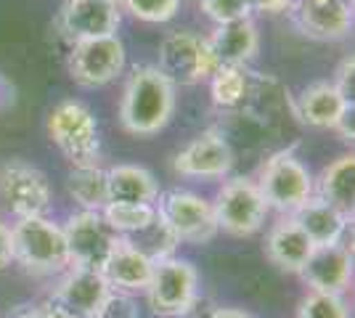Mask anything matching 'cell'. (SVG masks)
Returning a JSON list of instances; mask_svg holds the SVG:
<instances>
[{
	"instance_id": "obj_1",
	"label": "cell",
	"mask_w": 355,
	"mask_h": 318,
	"mask_svg": "<svg viewBox=\"0 0 355 318\" xmlns=\"http://www.w3.org/2000/svg\"><path fill=\"white\" fill-rule=\"evenodd\" d=\"M173 112H175V85L151 64L135 67L125 82L119 101L122 127L138 138L157 136L170 122Z\"/></svg>"
},
{
	"instance_id": "obj_2",
	"label": "cell",
	"mask_w": 355,
	"mask_h": 318,
	"mask_svg": "<svg viewBox=\"0 0 355 318\" xmlns=\"http://www.w3.org/2000/svg\"><path fill=\"white\" fill-rule=\"evenodd\" d=\"M14 233V263L35 276H56L69 268V252L61 223L48 215L19 218L11 223Z\"/></svg>"
},
{
	"instance_id": "obj_3",
	"label": "cell",
	"mask_w": 355,
	"mask_h": 318,
	"mask_svg": "<svg viewBox=\"0 0 355 318\" xmlns=\"http://www.w3.org/2000/svg\"><path fill=\"white\" fill-rule=\"evenodd\" d=\"M48 136L72 167L98 165L101 157V138L98 122L93 117L90 106L83 101H59L48 112Z\"/></svg>"
},
{
	"instance_id": "obj_4",
	"label": "cell",
	"mask_w": 355,
	"mask_h": 318,
	"mask_svg": "<svg viewBox=\"0 0 355 318\" xmlns=\"http://www.w3.org/2000/svg\"><path fill=\"white\" fill-rule=\"evenodd\" d=\"M254 181L268 210L282 215H295L313 197V173L292 149L270 154Z\"/></svg>"
},
{
	"instance_id": "obj_5",
	"label": "cell",
	"mask_w": 355,
	"mask_h": 318,
	"mask_svg": "<svg viewBox=\"0 0 355 318\" xmlns=\"http://www.w3.org/2000/svg\"><path fill=\"white\" fill-rule=\"evenodd\" d=\"M212 210L218 220V231L231 236H252L257 233L268 218V204L254 178L228 175L212 199Z\"/></svg>"
},
{
	"instance_id": "obj_6",
	"label": "cell",
	"mask_w": 355,
	"mask_h": 318,
	"mask_svg": "<svg viewBox=\"0 0 355 318\" xmlns=\"http://www.w3.org/2000/svg\"><path fill=\"white\" fill-rule=\"evenodd\" d=\"M157 212L164 226L175 233L178 242L207 244L218 236V220L212 202L189 188H170L159 194Z\"/></svg>"
},
{
	"instance_id": "obj_7",
	"label": "cell",
	"mask_w": 355,
	"mask_h": 318,
	"mask_svg": "<svg viewBox=\"0 0 355 318\" xmlns=\"http://www.w3.org/2000/svg\"><path fill=\"white\" fill-rule=\"evenodd\" d=\"M144 292L157 316L180 318L193 297L199 294V273L189 260L175 258V255L164 258L154 263V271Z\"/></svg>"
},
{
	"instance_id": "obj_8",
	"label": "cell",
	"mask_w": 355,
	"mask_h": 318,
	"mask_svg": "<svg viewBox=\"0 0 355 318\" xmlns=\"http://www.w3.org/2000/svg\"><path fill=\"white\" fill-rule=\"evenodd\" d=\"M128 64L125 43L117 35L74 40L69 51V75L83 88H104L114 82Z\"/></svg>"
},
{
	"instance_id": "obj_9",
	"label": "cell",
	"mask_w": 355,
	"mask_h": 318,
	"mask_svg": "<svg viewBox=\"0 0 355 318\" xmlns=\"http://www.w3.org/2000/svg\"><path fill=\"white\" fill-rule=\"evenodd\" d=\"M64 239H67V252H69V265L77 268H93L101 271L109 255L117 249L122 236H117L101 212L80 210L67 218Z\"/></svg>"
},
{
	"instance_id": "obj_10",
	"label": "cell",
	"mask_w": 355,
	"mask_h": 318,
	"mask_svg": "<svg viewBox=\"0 0 355 318\" xmlns=\"http://www.w3.org/2000/svg\"><path fill=\"white\" fill-rule=\"evenodd\" d=\"M0 202L3 207L19 218L48 215L53 204V191L43 170L27 162H8L0 167Z\"/></svg>"
},
{
	"instance_id": "obj_11",
	"label": "cell",
	"mask_w": 355,
	"mask_h": 318,
	"mask_svg": "<svg viewBox=\"0 0 355 318\" xmlns=\"http://www.w3.org/2000/svg\"><path fill=\"white\" fill-rule=\"evenodd\" d=\"M157 69L173 85H196L202 80H209L215 64L205 48V37L193 32H170L159 46Z\"/></svg>"
},
{
	"instance_id": "obj_12",
	"label": "cell",
	"mask_w": 355,
	"mask_h": 318,
	"mask_svg": "<svg viewBox=\"0 0 355 318\" xmlns=\"http://www.w3.org/2000/svg\"><path fill=\"white\" fill-rule=\"evenodd\" d=\"M234 149L218 130H205L191 138L173 159V170L180 178H196V181H220L228 178L234 170Z\"/></svg>"
},
{
	"instance_id": "obj_13",
	"label": "cell",
	"mask_w": 355,
	"mask_h": 318,
	"mask_svg": "<svg viewBox=\"0 0 355 318\" xmlns=\"http://www.w3.org/2000/svg\"><path fill=\"white\" fill-rule=\"evenodd\" d=\"M119 21H122L119 0H67L59 14L61 32L72 43L101 35H117Z\"/></svg>"
},
{
	"instance_id": "obj_14",
	"label": "cell",
	"mask_w": 355,
	"mask_h": 318,
	"mask_svg": "<svg viewBox=\"0 0 355 318\" xmlns=\"http://www.w3.org/2000/svg\"><path fill=\"white\" fill-rule=\"evenodd\" d=\"M297 276L308 284L311 292L345 294L353 284V247L347 244L315 247Z\"/></svg>"
},
{
	"instance_id": "obj_15",
	"label": "cell",
	"mask_w": 355,
	"mask_h": 318,
	"mask_svg": "<svg viewBox=\"0 0 355 318\" xmlns=\"http://www.w3.org/2000/svg\"><path fill=\"white\" fill-rule=\"evenodd\" d=\"M205 48L215 69L218 67H247L260 51V30L252 21V16L215 24L212 35L205 37Z\"/></svg>"
},
{
	"instance_id": "obj_16",
	"label": "cell",
	"mask_w": 355,
	"mask_h": 318,
	"mask_svg": "<svg viewBox=\"0 0 355 318\" xmlns=\"http://www.w3.org/2000/svg\"><path fill=\"white\" fill-rule=\"evenodd\" d=\"M292 11L313 40H342L353 30V0H297Z\"/></svg>"
},
{
	"instance_id": "obj_17",
	"label": "cell",
	"mask_w": 355,
	"mask_h": 318,
	"mask_svg": "<svg viewBox=\"0 0 355 318\" xmlns=\"http://www.w3.org/2000/svg\"><path fill=\"white\" fill-rule=\"evenodd\" d=\"M109 289L112 287L106 284L101 271L69 265L67 271L61 273V281L56 284L51 297L64 305L77 318H93L98 305L104 303V297L109 294Z\"/></svg>"
},
{
	"instance_id": "obj_18",
	"label": "cell",
	"mask_w": 355,
	"mask_h": 318,
	"mask_svg": "<svg viewBox=\"0 0 355 318\" xmlns=\"http://www.w3.org/2000/svg\"><path fill=\"white\" fill-rule=\"evenodd\" d=\"M350 109H353V104L329 80L308 85L295 101V114L300 117V122L308 127H315V130H334L337 122Z\"/></svg>"
},
{
	"instance_id": "obj_19",
	"label": "cell",
	"mask_w": 355,
	"mask_h": 318,
	"mask_svg": "<svg viewBox=\"0 0 355 318\" xmlns=\"http://www.w3.org/2000/svg\"><path fill=\"white\" fill-rule=\"evenodd\" d=\"M315 249L308 233L297 226L292 215H282L266 236V255L273 265H279L286 273H300L308 263L311 252Z\"/></svg>"
},
{
	"instance_id": "obj_20",
	"label": "cell",
	"mask_w": 355,
	"mask_h": 318,
	"mask_svg": "<svg viewBox=\"0 0 355 318\" xmlns=\"http://www.w3.org/2000/svg\"><path fill=\"white\" fill-rule=\"evenodd\" d=\"M297 226L308 233L313 247H331V244H342L347 228L353 223L350 215L340 212L337 207L326 204L324 199L311 197L300 210L292 215Z\"/></svg>"
},
{
	"instance_id": "obj_21",
	"label": "cell",
	"mask_w": 355,
	"mask_h": 318,
	"mask_svg": "<svg viewBox=\"0 0 355 318\" xmlns=\"http://www.w3.org/2000/svg\"><path fill=\"white\" fill-rule=\"evenodd\" d=\"M151 271H154V260L138 252L133 244H128L125 239L117 244V249L109 255V260L101 268L109 287L119 289V292H130V294H138L146 289Z\"/></svg>"
},
{
	"instance_id": "obj_22",
	"label": "cell",
	"mask_w": 355,
	"mask_h": 318,
	"mask_svg": "<svg viewBox=\"0 0 355 318\" xmlns=\"http://www.w3.org/2000/svg\"><path fill=\"white\" fill-rule=\"evenodd\" d=\"M313 197L324 199L326 204L337 207L340 212L353 218L355 207V157L353 152L337 157L331 165L321 170L318 178H313Z\"/></svg>"
},
{
	"instance_id": "obj_23",
	"label": "cell",
	"mask_w": 355,
	"mask_h": 318,
	"mask_svg": "<svg viewBox=\"0 0 355 318\" xmlns=\"http://www.w3.org/2000/svg\"><path fill=\"white\" fill-rule=\"evenodd\" d=\"M106 191H109V202H130V204H157V197H159L154 173L141 165L109 167Z\"/></svg>"
},
{
	"instance_id": "obj_24",
	"label": "cell",
	"mask_w": 355,
	"mask_h": 318,
	"mask_svg": "<svg viewBox=\"0 0 355 318\" xmlns=\"http://www.w3.org/2000/svg\"><path fill=\"white\" fill-rule=\"evenodd\" d=\"M67 191L77 202L80 210L101 212L109 204L106 191V170L101 165H80L72 167L67 175Z\"/></svg>"
},
{
	"instance_id": "obj_25",
	"label": "cell",
	"mask_w": 355,
	"mask_h": 318,
	"mask_svg": "<svg viewBox=\"0 0 355 318\" xmlns=\"http://www.w3.org/2000/svg\"><path fill=\"white\" fill-rule=\"evenodd\" d=\"M104 220L109 223V228L128 239V236H135L138 231L148 228L154 220H157V204H130V202H109L104 210Z\"/></svg>"
},
{
	"instance_id": "obj_26",
	"label": "cell",
	"mask_w": 355,
	"mask_h": 318,
	"mask_svg": "<svg viewBox=\"0 0 355 318\" xmlns=\"http://www.w3.org/2000/svg\"><path fill=\"white\" fill-rule=\"evenodd\" d=\"M250 77L244 67H218L209 75V96L218 109H236L247 101Z\"/></svg>"
},
{
	"instance_id": "obj_27",
	"label": "cell",
	"mask_w": 355,
	"mask_h": 318,
	"mask_svg": "<svg viewBox=\"0 0 355 318\" xmlns=\"http://www.w3.org/2000/svg\"><path fill=\"white\" fill-rule=\"evenodd\" d=\"M125 242L133 244L138 252H144V255L151 258L154 263H159V260H164V258H173V255H175V247L180 244L175 239V233L164 226V220L159 215H157V220H154L151 226L144 228V231H138L135 236H128Z\"/></svg>"
},
{
	"instance_id": "obj_28",
	"label": "cell",
	"mask_w": 355,
	"mask_h": 318,
	"mask_svg": "<svg viewBox=\"0 0 355 318\" xmlns=\"http://www.w3.org/2000/svg\"><path fill=\"white\" fill-rule=\"evenodd\" d=\"M297 318H350V308L342 294H326V292H308L300 300Z\"/></svg>"
},
{
	"instance_id": "obj_29",
	"label": "cell",
	"mask_w": 355,
	"mask_h": 318,
	"mask_svg": "<svg viewBox=\"0 0 355 318\" xmlns=\"http://www.w3.org/2000/svg\"><path fill=\"white\" fill-rule=\"evenodd\" d=\"M119 8H125L138 21L164 24L175 19V14L180 11V0H119Z\"/></svg>"
},
{
	"instance_id": "obj_30",
	"label": "cell",
	"mask_w": 355,
	"mask_h": 318,
	"mask_svg": "<svg viewBox=\"0 0 355 318\" xmlns=\"http://www.w3.org/2000/svg\"><path fill=\"white\" fill-rule=\"evenodd\" d=\"M93 318H141V310L135 303V294L109 289V294L104 297V303L98 305Z\"/></svg>"
},
{
	"instance_id": "obj_31",
	"label": "cell",
	"mask_w": 355,
	"mask_h": 318,
	"mask_svg": "<svg viewBox=\"0 0 355 318\" xmlns=\"http://www.w3.org/2000/svg\"><path fill=\"white\" fill-rule=\"evenodd\" d=\"M202 11L215 24H225V21H236V19L252 16L250 0H202Z\"/></svg>"
},
{
	"instance_id": "obj_32",
	"label": "cell",
	"mask_w": 355,
	"mask_h": 318,
	"mask_svg": "<svg viewBox=\"0 0 355 318\" xmlns=\"http://www.w3.org/2000/svg\"><path fill=\"white\" fill-rule=\"evenodd\" d=\"M334 85H337V91L353 104L355 101V59L353 53L350 56H345L340 64V69H337V80H334Z\"/></svg>"
},
{
	"instance_id": "obj_33",
	"label": "cell",
	"mask_w": 355,
	"mask_h": 318,
	"mask_svg": "<svg viewBox=\"0 0 355 318\" xmlns=\"http://www.w3.org/2000/svg\"><path fill=\"white\" fill-rule=\"evenodd\" d=\"M8 265H14V233L8 223L0 220V271H6Z\"/></svg>"
},
{
	"instance_id": "obj_34",
	"label": "cell",
	"mask_w": 355,
	"mask_h": 318,
	"mask_svg": "<svg viewBox=\"0 0 355 318\" xmlns=\"http://www.w3.org/2000/svg\"><path fill=\"white\" fill-rule=\"evenodd\" d=\"M297 0H250L252 14H284V11H292Z\"/></svg>"
},
{
	"instance_id": "obj_35",
	"label": "cell",
	"mask_w": 355,
	"mask_h": 318,
	"mask_svg": "<svg viewBox=\"0 0 355 318\" xmlns=\"http://www.w3.org/2000/svg\"><path fill=\"white\" fill-rule=\"evenodd\" d=\"M218 310V303H212L209 297H202V294H196L191 300V305L186 308V313L180 318H212V313Z\"/></svg>"
},
{
	"instance_id": "obj_36",
	"label": "cell",
	"mask_w": 355,
	"mask_h": 318,
	"mask_svg": "<svg viewBox=\"0 0 355 318\" xmlns=\"http://www.w3.org/2000/svg\"><path fill=\"white\" fill-rule=\"evenodd\" d=\"M37 308H40V316H43V318H77L74 313H69V310H67L61 303H56L53 297H48V300H45V303H40Z\"/></svg>"
},
{
	"instance_id": "obj_37",
	"label": "cell",
	"mask_w": 355,
	"mask_h": 318,
	"mask_svg": "<svg viewBox=\"0 0 355 318\" xmlns=\"http://www.w3.org/2000/svg\"><path fill=\"white\" fill-rule=\"evenodd\" d=\"M334 130H337L345 141H353V109H350V112L337 122V127H334Z\"/></svg>"
},
{
	"instance_id": "obj_38",
	"label": "cell",
	"mask_w": 355,
	"mask_h": 318,
	"mask_svg": "<svg viewBox=\"0 0 355 318\" xmlns=\"http://www.w3.org/2000/svg\"><path fill=\"white\" fill-rule=\"evenodd\" d=\"M212 318H254V316L247 313V310H241V308H223V305H218V310L212 313Z\"/></svg>"
},
{
	"instance_id": "obj_39",
	"label": "cell",
	"mask_w": 355,
	"mask_h": 318,
	"mask_svg": "<svg viewBox=\"0 0 355 318\" xmlns=\"http://www.w3.org/2000/svg\"><path fill=\"white\" fill-rule=\"evenodd\" d=\"M11 318H43L40 316V308L37 305H21V308H16Z\"/></svg>"
}]
</instances>
